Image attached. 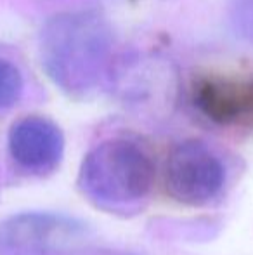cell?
Listing matches in <instances>:
<instances>
[{
    "label": "cell",
    "instance_id": "1",
    "mask_svg": "<svg viewBox=\"0 0 253 255\" xmlns=\"http://www.w3.org/2000/svg\"><path fill=\"white\" fill-rule=\"evenodd\" d=\"M38 51L42 68L61 91L87 96L111 70V24L92 9L56 14L42 28Z\"/></svg>",
    "mask_w": 253,
    "mask_h": 255
},
{
    "label": "cell",
    "instance_id": "2",
    "mask_svg": "<svg viewBox=\"0 0 253 255\" xmlns=\"http://www.w3.org/2000/svg\"><path fill=\"white\" fill-rule=\"evenodd\" d=\"M78 184L97 203L125 207L149 195L155 184V163L137 142L125 137L108 139L84 158Z\"/></svg>",
    "mask_w": 253,
    "mask_h": 255
},
{
    "label": "cell",
    "instance_id": "3",
    "mask_svg": "<svg viewBox=\"0 0 253 255\" xmlns=\"http://www.w3.org/2000/svg\"><path fill=\"white\" fill-rule=\"evenodd\" d=\"M87 224L51 212H24L0 224V255H82L90 247Z\"/></svg>",
    "mask_w": 253,
    "mask_h": 255
},
{
    "label": "cell",
    "instance_id": "4",
    "mask_svg": "<svg viewBox=\"0 0 253 255\" xmlns=\"http://www.w3.org/2000/svg\"><path fill=\"white\" fill-rule=\"evenodd\" d=\"M226 167L206 142L198 139L173 146L165 163L167 191L177 202L205 205L224 188Z\"/></svg>",
    "mask_w": 253,
    "mask_h": 255
},
{
    "label": "cell",
    "instance_id": "5",
    "mask_svg": "<svg viewBox=\"0 0 253 255\" xmlns=\"http://www.w3.org/2000/svg\"><path fill=\"white\" fill-rule=\"evenodd\" d=\"M192 104L217 125L253 127V75L199 78L192 89Z\"/></svg>",
    "mask_w": 253,
    "mask_h": 255
},
{
    "label": "cell",
    "instance_id": "6",
    "mask_svg": "<svg viewBox=\"0 0 253 255\" xmlns=\"http://www.w3.org/2000/svg\"><path fill=\"white\" fill-rule=\"evenodd\" d=\"M64 149L63 132L54 122L26 117L10 127L9 151L17 165L31 174H47L59 165Z\"/></svg>",
    "mask_w": 253,
    "mask_h": 255
},
{
    "label": "cell",
    "instance_id": "7",
    "mask_svg": "<svg viewBox=\"0 0 253 255\" xmlns=\"http://www.w3.org/2000/svg\"><path fill=\"white\" fill-rule=\"evenodd\" d=\"M23 94V75L12 63L0 59V108H10Z\"/></svg>",
    "mask_w": 253,
    "mask_h": 255
}]
</instances>
